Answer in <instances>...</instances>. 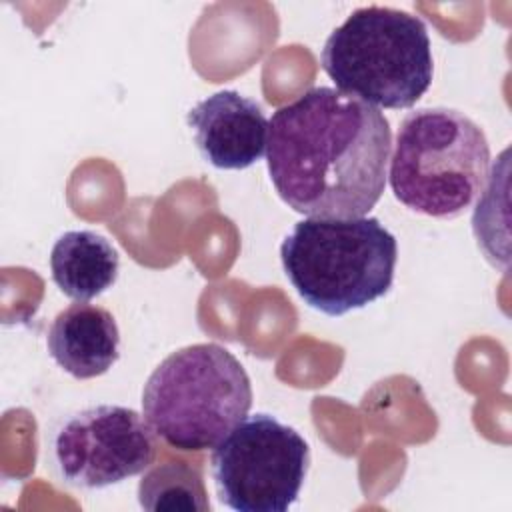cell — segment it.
<instances>
[{"instance_id": "cell-9", "label": "cell", "mask_w": 512, "mask_h": 512, "mask_svg": "<svg viewBox=\"0 0 512 512\" xmlns=\"http://www.w3.org/2000/svg\"><path fill=\"white\" fill-rule=\"evenodd\" d=\"M54 362L78 380L108 372L120 356V332L114 316L94 304L76 302L56 314L48 330Z\"/></svg>"}, {"instance_id": "cell-8", "label": "cell", "mask_w": 512, "mask_h": 512, "mask_svg": "<svg viewBox=\"0 0 512 512\" xmlns=\"http://www.w3.org/2000/svg\"><path fill=\"white\" fill-rule=\"evenodd\" d=\"M186 122L198 152L214 168L244 170L266 152L268 120L264 110L236 90H220L196 102Z\"/></svg>"}, {"instance_id": "cell-6", "label": "cell", "mask_w": 512, "mask_h": 512, "mask_svg": "<svg viewBox=\"0 0 512 512\" xmlns=\"http://www.w3.org/2000/svg\"><path fill=\"white\" fill-rule=\"evenodd\" d=\"M308 464V442L270 414L246 416L212 452L218 498L238 512H286Z\"/></svg>"}, {"instance_id": "cell-11", "label": "cell", "mask_w": 512, "mask_h": 512, "mask_svg": "<svg viewBox=\"0 0 512 512\" xmlns=\"http://www.w3.org/2000/svg\"><path fill=\"white\" fill-rule=\"evenodd\" d=\"M138 502L144 510H210L200 470L186 462H164L150 468L138 484Z\"/></svg>"}, {"instance_id": "cell-5", "label": "cell", "mask_w": 512, "mask_h": 512, "mask_svg": "<svg viewBox=\"0 0 512 512\" xmlns=\"http://www.w3.org/2000/svg\"><path fill=\"white\" fill-rule=\"evenodd\" d=\"M490 166L482 128L454 108L410 112L396 134L390 186L406 208L454 218L480 194Z\"/></svg>"}, {"instance_id": "cell-12", "label": "cell", "mask_w": 512, "mask_h": 512, "mask_svg": "<svg viewBox=\"0 0 512 512\" xmlns=\"http://www.w3.org/2000/svg\"><path fill=\"white\" fill-rule=\"evenodd\" d=\"M484 192L472 214V230L486 258L508 268V150H504L486 176Z\"/></svg>"}, {"instance_id": "cell-7", "label": "cell", "mask_w": 512, "mask_h": 512, "mask_svg": "<svg viewBox=\"0 0 512 512\" xmlns=\"http://www.w3.org/2000/svg\"><path fill=\"white\" fill-rule=\"evenodd\" d=\"M152 426L136 410L98 404L70 414L54 432L52 460L60 480L96 490L144 472L156 458Z\"/></svg>"}, {"instance_id": "cell-10", "label": "cell", "mask_w": 512, "mask_h": 512, "mask_svg": "<svg viewBox=\"0 0 512 512\" xmlns=\"http://www.w3.org/2000/svg\"><path fill=\"white\" fill-rule=\"evenodd\" d=\"M50 270L64 296L88 302L118 278L120 256L102 234L94 230H68L52 246Z\"/></svg>"}, {"instance_id": "cell-3", "label": "cell", "mask_w": 512, "mask_h": 512, "mask_svg": "<svg viewBox=\"0 0 512 512\" xmlns=\"http://www.w3.org/2000/svg\"><path fill=\"white\" fill-rule=\"evenodd\" d=\"M252 384L220 344L184 346L166 356L142 390L144 418L166 444L186 452L216 448L250 412Z\"/></svg>"}, {"instance_id": "cell-4", "label": "cell", "mask_w": 512, "mask_h": 512, "mask_svg": "<svg viewBox=\"0 0 512 512\" xmlns=\"http://www.w3.org/2000/svg\"><path fill=\"white\" fill-rule=\"evenodd\" d=\"M320 60L336 90L376 108L414 106L434 74L426 24L390 6L354 10L326 38Z\"/></svg>"}, {"instance_id": "cell-1", "label": "cell", "mask_w": 512, "mask_h": 512, "mask_svg": "<svg viewBox=\"0 0 512 512\" xmlns=\"http://www.w3.org/2000/svg\"><path fill=\"white\" fill-rule=\"evenodd\" d=\"M392 150L386 116L318 86L268 122L266 164L278 196L308 218H360L380 200Z\"/></svg>"}, {"instance_id": "cell-2", "label": "cell", "mask_w": 512, "mask_h": 512, "mask_svg": "<svg viewBox=\"0 0 512 512\" xmlns=\"http://www.w3.org/2000/svg\"><path fill=\"white\" fill-rule=\"evenodd\" d=\"M286 278L326 316H342L382 298L394 282L398 244L378 218H306L280 246Z\"/></svg>"}]
</instances>
